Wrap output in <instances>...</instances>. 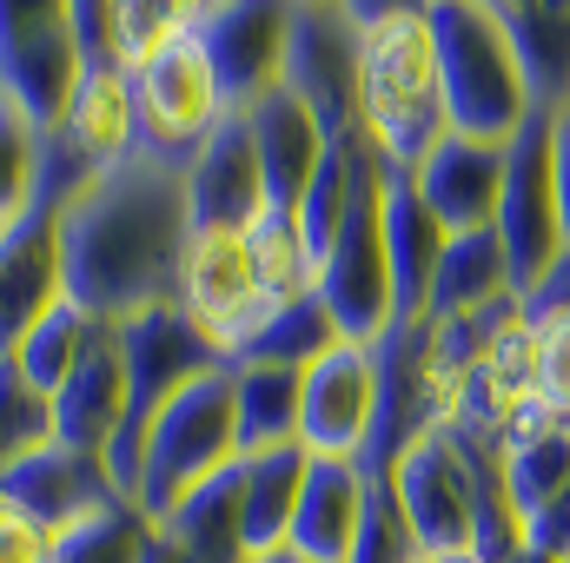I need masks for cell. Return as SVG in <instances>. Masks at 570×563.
<instances>
[{"instance_id": "cell-1", "label": "cell", "mask_w": 570, "mask_h": 563, "mask_svg": "<svg viewBox=\"0 0 570 563\" xmlns=\"http://www.w3.org/2000/svg\"><path fill=\"white\" fill-rule=\"evenodd\" d=\"M193 239L186 172L127 152L87 179L60 213V285L100 325H127L153 305H173L179 259Z\"/></svg>"}, {"instance_id": "cell-2", "label": "cell", "mask_w": 570, "mask_h": 563, "mask_svg": "<svg viewBox=\"0 0 570 563\" xmlns=\"http://www.w3.org/2000/svg\"><path fill=\"white\" fill-rule=\"evenodd\" d=\"M358 134L385 159V172H405V179L451 134L425 13L358 33Z\"/></svg>"}, {"instance_id": "cell-3", "label": "cell", "mask_w": 570, "mask_h": 563, "mask_svg": "<svg viewBox=\"0 0 570 563\" xmlns=\"http://www.w3.org/2000/svg\"><path fill=\"white\" fill-rule=\"evenodd\" d=\"M425 27H431V53H438V87H444L451 134L504 146L538 113L504 27L478 0H431Z\"/></svg>"}, {"instance_id": "cell-4", "label": "cell", "mask_w": 570, "mask_h": 563, "mask_svg": "<svg viewBox=\"0 0 570 563\" xmlns=\"http://www.w3.org/2000/svg\"><path fill=\"white\" fill-rule=\"evenodd\" d=\"M100 179L87 172L60 140H40V179H33V199L0 226V358L27 338V325L67 292L60 285V213L67 199Z\"/></svg>"}, {"instance_id": "cell-5", "label": "cell", "mask_w": 570, "mask_h": 563, "mask_svg": "<svg viewBox=\"0 0 570 563\" xmlns=\"http://www.w3.org/2000/svg\"><path fill=\"white\" fill-rule=\"evenodd\" d=\"M239 457V424H233V358L219 372H199L140 444V471H134V504L146 524H159L199 477H213L219 464Z\"/></svg>"}, {"instance_id": "cell-6", "label": "cell", "mask_w": 570, "mask_h": 563, "mask_svg": "<svg viewBox=\"0 0 570 563\" xmlns=\"http://www.w3.org/2000/svg\"><path fill=\"white\" fill-rule=\"evenodd\" d=\"M120 358H127V418H120L114 444H107V471H114V484L134 497V471H140V444H146V431H153V418H159L199 372H219L226 352L206 345L199 325H193L179 305H153V312H140V318L120 325Z\"/></svg>"}, {"instance_id": "cell-7", "label": "cell", "mask_w": 570, "mask_h": 563, "mask_svg": "<svg viewBox=\"0 0 570 563\" xmlns=\"http://www.w3.org/2000/svg\"><path fill=\"white\" fill-rule=\"evenodd\" d=\"M318 298L352 345H379L392 332V266H385V159L365 146L358 179L345 199V219L332 233V253L318 259Z\"/></svg>"}, {"instance_id": "cell-8", "label": "cell", "mask_w": 570, "mask_h": 563, "mask_svg": "<svg viewBox=\"0 0 570 563\" xmlns=\"http://www.w3.org/2000/svg\"><path fill=\"white\" fill-rule=\"evenodd\" d=\"M127 93H134V152L153 166H193V152L219 134L226 100L219 80L199 53V40H173L159 53H146L127 67Z\"/></svg>"}, {"instance_id": "cell-9", "label": "cell", "mask_w": 570, "mask_h": 563, "mask_svg": "<svg viewBox=\"0 0 570 563\" xmlns=\"http://www.w3.org/2000/svg\"><path fill=\"white\" fill-rule=\"evenodd\" d=\"M478 464H484V437L464 424H438L431 437H419L399 464H392V497L419 537L425 557H451L471 551L478 531Z\"/></svg>"}, {"instance_id": "cell-10", "label": "cell", "mask_w": 570, "mask_h": 563, "mask_svg": "<svg viewBox=\"0 0 570 563\" xmlns=\"http://www.w3.org/2000/svg\"><path fill=\"white\" fill-rule=\"evenodd\" d=\"M80 80V40L67 0H0V93L33 120V134H60Z\"/></svg>"}, {"instance_id": "cell-11", "label": "cell", "mask_w": 570, "mask_h": 563, "mask_svg": "<svg viewBox=\"0 0 570 563\" xmlns=\"http://www.w3.org/2000/svg\"><path fill=\"white\" fill-rule=\"evenodd\" d=\"M173 305L199 325V338H206V345H219V352L233 358V352H239V345L273 318V305H279V298L259 285V266H253L246 233L213 226V233H193V239H186Z\"/></svg>"}, {"instance_id": "cell-12", "label": "cell", "mask_w": 570, "mask_h": 563, "mask_svg": "<svg viewBox=\"0 0 570 563\" xmlns=\"http://www.w3.org/2000/svg\"><path fill=\"white\" fill-rule=\"evenodd\" d=\"M279 87L305 100L325 140H358V27L338 0H292Z\"/></svg>"}, {"instance_id": "cell-13", "label": "cell", "mask_w": 570, "mask_h": 563, "mask_svg": "<svg viewBox=\"0 0 570 563\" xmlns=\"http://www.w3.org/2000/svg\"><path fill=\"white\" fill-rule=\"evenodd\" d=\"M491 233L504 239L518 292L538 285V273L564 253V219H558V179H551V113L538 107L511 140H504V192Z\"/></svg>"}, {"instance_id": "cell-14", "label": "cell", "mask_w": 570, "mask_h": 563, "mask_svg": "<svg viewBox=\"0 0 570 563\" xmlns=\"http://www.w3.org/2000/svg\"><path fill=\"white\" fill-rule=\"evenodd\" d=\"M120 497H127V491L114 484L107 457L73 451V444H60V437L0 471V504H7L20 524H33L40 537H60V531H73L80 517H94V511H107V504H120Z\"/></svg>"}, {"instance_id": "cell-15", "label": "cell", "mask_w": 570, "mask_h": 563, "mask_svg": "<svg viewBox=\"0 0 570 563\" xmlns=\"http://www.w3.org/2000/svg\"><path fill=\"white\" fill-rule=\"evenodd\" d=\"M372 412H379V358L372 345L338 338L325 358H312L298 372V444L312 457H352L372 437Z\"/></svg>"}, {"instance_id": "cell-16", "label": "cell", "mask_w": 570, "mask_h": 563, "mask_svg": "<svg viewBox=\"0 0 570 563\" xmlns=\"http://www.w3.org/2000/svg\"><path fill=\"white\" fill-rule=\"evenodd\" d=\"M285 33H292V0H219L199 20V53L219 80L226 113H246L259 93L279 87L285 67Z\"/></svg>"}, {"instance_id": "cell-17", "label": "cell", "mask_w": 570, "mask_h": 563, "mask_svg": "<svg viewBox=\"0 0 570 563\" xmlns=\"http://www.w3.org/2000/svg\"><path fill=\"white\" fill-rule=\"evenodd\" d=\"M531 405H538V332L524 325V312H511V318L484 338V352L471 358V372H464V385H458L451 424H464V431H478V437H504Z\"/></svg>"}, {"instance_id": "cell-18", "label": "cell", "mask_w": 570, "mask_h": 563, "mask_svg": "<svg viewBox=\"0 0 570 563\" xmlns=\"http://www.w3.org/2000/svg\"><path fill=\"white\" fill-rule=\"evenodd\" d=\"M186 213H193V233H246L259 213H266V179H259V152L246 140V120L226 113L219 134L193 152L186 166Z\"/></svg>"}, {"instance_id": "cell-19", "label": "cell", "mask_w": 570, "mask_h": 563, "mask_svg": "<svg viewBox=\"0 0 570 563\" xmlns=\"http://www.w3.org/2000/svg\"><path fill=\"white\" fill-rule=\"evenodd\" d=\"M127 418V358H120V325H94L87 352L73 358V372L53 392V437L73 451L107 457L114 431Z\"/></svg>"}, {"instance_id": "cell-20", "label": "cell", "mask_w": 570, "mask_h": 563, "mask_svg": "<svg viewBox=\"0 0 570 563\" xmlns=\"http://www.w3.org/2000/svg\"><path fill=\"white\" fill-rule=\"evenodd\" d=\"M419 199L444 233H478L498 219V192H504V146L471 140V134H444L425 152V166L412 172Z\"/></svg>"}, {"instance_id": "cell-21", "label": "cell", "mask_w": 570, "mask_h": 563, "mask_svg": "<svg viewBox=\"0 0 570 563\" xmlns=\"http://www.w3.org/2000/svg\"><path fill=\"white\" fill-rule=\"evenodd\" d=\"M246 140L259 152V179H266V206H298L305 199V186H312V172H318V159H325V127L305 113V100L292 93V87H273V93H259L246 113Z\"/></svg>"}, {"instance_id": "cell-22", "label": "cell", "mask_w": 570, "mask_h": 563, "mask_svg": "<svg viewBox=\"0 0 570 563\" xmlns=\"http://www.w3.org/2000/svg\"><path fill=\"white\" fill-rule=\"evenodd\" d=\"M365 497H372V477L352 457H312L285 551H298L305 563H345L365 524Z\"/></svg>"}, {"instance_id": "cell-23", "label": "cell", "mask_w": 570, "mask_h": 563, "mask_svg": "<svg viewBox=\"0 0 570 563\" xmlns=\"http://www.w3.org/2000/svg\"><path fill=\"white\" fill-rule=\"evenodd\" d=\"M444 239L451 233L431 219L419 186L405 172H385V266H392V312L399 318H425L431 312V279H438Z\"/></svg>"}, {"instance_id": "cell-24", "label": "cell", "mask_w": 570, "mask_h": 563, "mask_svg": "<svg viewBox=\"0 0 570 563\" xmlns=\"http://www.w3.org/2000/svg\"><path fill=\"white\" fill-rule=\"evenodd\" d=\"M478 7L504 27L531 87V107L544 113L570 107V0H478Z\"/></svg>"}, {"instance_id": "cell-25", "label": "cell", "mask_w": 570, "mask_h": 563, "mask_svg": "<svg viewBox=\"0 0 570 563\" xmlns=\"http://www.w3.org/2000/svg\"><path fill=\"white\" fill-rule=\"evenodd\" d=\"M47 140H60L87 172L120 166V159L134 152V93H127V67H120V60H114V67H80L73 100H67V120H60V134H47Z\"/></svg>"}, {"instance_id": "cell-26", "label": "cell", "mask_w": 570, "mask_h": 563, "mask_svg": "<svg viewBox=\"0 0 570 563\" xmlns=\"http://www.w3.org/2000/svg\"><path fill=\"white\" fill-rule=\"evenodd\" d=\"M153 531H166L186 557H199V563H253L246 524H239V457L219 464L213 477H199Z\"/></svg>"}, {"instance_id": "cell-27", "label": "cell", "mask_w": 570, "mask_h": 563, "mask_svg": "<svg viewBox=\"0 0 570 563\" xmlns=\"http://www.w3.org/2000/svg\"><path fill=\"white\" fill-rule=\"evenodd\" d=\"M305 464H312L305 444H279V451L239 457V524H246V551L253 557L285 551L292 511H298V491H305Z\"/></svg>"}, {"instance_id": "cell-28", "label": "cell", "mask_w": 570, "mask_h": 563, "mask_svg": "<svg viewBox=\"0 0 570 563\" xmlns=\"http://www.w3.org/2000/svg\"><path fill=\"white\" fill-rule=\"evenodd\" d=\"M518 298L511 279V259H504V239L491 226L478 233H451L444 239V259H438V279H431V318H464V312H491Z\"/></svg>"}, {"instance_id": "cell-29", "label": "cell", "mask_w": 570, "mask_h": 563, "mask_svg": "<svg viewBox=\"0 0 570 563\" xmlns=\"http://www.w3.org/2000/svg\"><path fill=\"white\" fill-rule=\"evenodd\" d=\"M498 451H504L511 504H518V517L531 524V517L570 484V424L544 418V405H531L524 418L498 437Z\"/></svg>"}, {"instance_id": "cell-30", "label": "cell", "mask_w": 570, "mask_h": 563, "mask_svg": "<svg viewBox=\"0 0 570 563\" xmlns=\"http://www.w3.org/2000/svg\"><path fill=\"white\" fill-rule=\"evenodd\" d=\"M233 424H239V457L298 444V372L233 358Z\"/></svg>"}, {"instance_id": "cell-31", "label": "cell", "mask_w": 570, "mask_h": 563, "mask_svg": "<svg viewBox=\"0 0 570 563\" xmlns=\"http://www.w3.org/2000/svg\"><path fill=\"white\" fill-rule=\"evenodd\" d=\"M338 345V325H332V312H325V298L318 292H305V298H285L273 305V318L233 352L239 365H285V372H305L312 358H325Z\"/></svg>"}, {"instance_id": "cell-32", "label": "cell", "mask_w": 570, "mask_h": 563, "mask_svg": "<svg viewBox=\"0 0 570 563\" xmlns=\"http://www.w3.org/2000/svg\"><path fill=\"white\" fill-rule=\"evenodd\" d=\"M94 325H100V318H94L87 305H73L67 292H60V298H53V305H47V312H40L33 325H27V338H20V345H13L7 358H13V365L27 372V385H40V392L53 398V392H60V378L73 372V358L87 352Z\"/></svg>"}, {"instance_id": "cell-33", "label": "cell", "mask_w": 570, "mask_h": 563, "mask_svg": "<svg viewBox=\"0 0 570 563\" xmlns=\"http://www.w3.org/2000/svg\"><path fill=\"white\" fill-rule=\"evenodd\" d=\"M146 511L134 497H120V504H107V511H94V517H80L73 531H60V537H47V563H140L146 551Z\"/></svg>"}, {"instance_id": "cell-34", "label": "cell", "mask_w": 570, "mask_h": 563, "mask_svg": "<svg viewBox=\"0 0 570 563\" xmlns=\"http://www.w3.org/2000/svg\"><path fill=\"white\" fill-rule=\"evenodd\" d=\"M246 246H253L259 285H266L279 305H285V298L318 292V266H312V253H305V239H298V219H292L285 206H266V213L246 226Z\"/></svg>"}, {"instance_id": "cell-35", "label": "cell", "mask_w": 570, "mask_h": 563, "mask_svg": "<svg viewBox=\"0 0 570 563\" xmlns=\"http://www.w3.org/2000/svg\"><path fill=\"white\" fill-rule=\"evenodd\" d=\"M219 0H114V27H120V60L134 67L146 53L173 47V40H193L199 20L213 13Z\"/></svg>"}, {"instance_id": "cell-36", "label": "cell", "mask_w": 570, "mask_h": 563, "mask_svg": "<svg viewBox=\"0 0 570 563\" xmlns=\"http://www.w3.org/2000/svg\"><path fill=\"white\" fill-rule=\"evenodd\" d=\"M40 444H53V398L40 385H27V372L13 358H0V471Z\"/></svg>"}, {"instance_id": "cell-37", "label": "cell", "mask_w": 570, "mask_h": 563, "mask_svg": "<svg viewBox=\"0 0 570 563\" xmlns=\"http://www.w3.org/2000/svg\"><path fill=\"white\" fill-rule=\"evenodd\" d=\"M33 179H40V134H33V120L0 93V226L33 199Z\"/></svg>"}, {"instance_id": "cell-38", "label": "cell", "mask_w": 570, "mask_h": 563, "mask_svg": "<svg viewBox=\"0 0 570 563\" xmlns=\"http://www.w3.org/2000/svg\"><path fill=\"white\" fill-rule=\"evenodd\" d=\"M538 405L544 418L570 424V318L538 325Z\"/></svg>"}, {"instance_id": "cell-39", "label": "cell", "mask_w": 570, "mask_h": 563, "mask_svg": "<svg viewBox=\"0 0 570 563\" xmlns=\"http://www.w3.org/2000/svg\"><path fill=\"white\" fill-rule=\"evenodd\" d=\"M73 40H80V67H114L120 60V27H114V0H67ZM127 67V60H120Z\"/></svg>"}, {"instance_id": "cell-40", "label": "cell", "mask_w": 570, "mask_h": 563, "mask_svg": "<svg viewBox=\"0 0 570 563\" xmlns=\"http://www.w3.org/2000/svg\"><path fill=\"white\" fill-rule=\"evenodd\" d=\"M518 312H524V325L538 332V325H564L570 318V246L538 273V285H524L518 292Z\"/></svg>"}, {"instance_id": "cell-41", "label": "cell", "mask_w": 570, "mask_h": 563, "mask_svg": "<svg viewBox=\"0 0 570 563\" xmlns=\"http://www.w3.org/2000/svg\"><path fill=\"white\" fill-rule=\"evenodd\" d=\"M551 179H558V219H564V246H570V107L551 113Z\"/></svg>"}, {"instance_id": "cell-42", "label": "cell", "mask_w": 570, "mask_h": 563, "mask_svg": "<svg viewBox=\"0 0 570 563\" xmlns=\"http://www.w3.org/2000/svg\"><path fill=\"white\" fill-rule=\"evenodd\" d=\"M0 563H47V537L0 504Z\"/></svg>"}, {"instance_id": "cell-43", "label": "cell", "mask_w": 570, "mask_h": 563, "mask_svg": "<svg viewBox=\"0 0 570 563\" xmlns=\"http://www.w3.org/2000/svg\"><path fill=\"white\" fill-rule=\"evenodd\" d=\"M345 7V20L365 33V27H385V20H419L431 13V0H338Z\"/></svg>"}, {"instance_id": "cell-44", "label": "cell", "mask_w": 570, "mask_h": 563, "mask_svg": "<svg viewBox=\"0 0 570 563\" xmlns=\"http://www.w3.org/2000/svg\"><path fill=\"white\" fill-rule=\"evenodd\" d=\"M140 563H199V557H186L166 531H146V551H140Z\"/></svg>"}, {"instance_id": "cell-45", "label": "cell", "mask_w": 570, "mask_h": 563, "mask_svg": "<svg viewBox=\"0 0 570 563\" xmlns=\"http://www.w3.org/2000/svg\"><path fill=\"white\" fill-rule=\"evenodd\" d=\"M253 563H305L298 551H266V557H253Z\"/></svg>"}, {"instance_id": "cell-46", "label": "cell", "mask_w": 570, "mask_h": 563, "mask_svg": "<svg viewBox=\"0 0 570 563\" xmlns=\"http://www.w3.org/2000/svg\"><path fill=\"white\" fill-rule=\"evenodd\" d=\"M425 563H484L478 551H451V557H425Z\"/></svg>"}, {"instance_id": "cell-47", "label": "cell", "mask_w": 570, "mask_h": 563, "mask_svg": "<svg viewBox=\"0 0 570 563\" xmlns=\"http://www.w3.org/2000/svg\"><path fill=\"white\" fill-rule=\"evenodd\" d=\"M511 563H558V557H544V551H518Z\"/></svg>"}]
</instances>
